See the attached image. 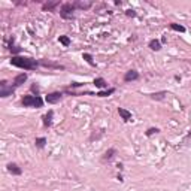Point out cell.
<instances>
[{"label":"cell","instance_id":"1","mask_svg":"<svg viewBox=\"0 0 191 191\" xmlns=\"http://www.w3.org/2000/svg\"><path fill=\"white\" fill-rule=\"evenodd\" d=\"M11 64L20 69H24V70H34L36 67L39 66V63L33 60V58L28 57H18V55H12L11 58Z\"/></svg>","mask_w":191,"mask_h":191},{"label":"cell","instance_id":"2","mask_svg":"<svg viewBox=\"0 0 191 191\" xmlns=\"http://www.w3.org/2000/svg\"><path fill=\"white\" fill-rule=\"evenodd\" d=\"M21 103L25 108H42L43 106V100L41 96H24Z\"/></svg>","mask_w":191,"mask_h":191},{"label":"cell","instance_id":"3","mask_svg":"<svg viewBox=\"0 0 191 191\" xmlns=\"http://www.w3.org/2000/svg\"><path fill=\"white\" fill-rule=\"evenodd\" d=\"M75 3H64L61 5V9H60V15L66 20H72L73 18V11H75Z\"/></svg>","mask_w":191,"mask_h":191},{"label":"cell","instance_id":"4","mask_svg":"<svg viewBox=\"0 0 191 191\" xmlns=\"http://www.w3.org/2000/svg\"><path fill=\"white\" fill-rule=\"evenodd\" d=\"M0 87H2V90H0V97H8V96H11L12 93L15 91V87H14V85H12V87H8L6 81H2V82H0Z\"/></svg>","mask_w":191,"mask_h":191},{"label":"cell","instance_id":"5","mask_svg":"<svg viewBox=\"0 0 191 191\" xmlns=\"http://www.w3.org/2000/svg\"><path fill=\"white\" fill-rule=\"evenodd\" d=\"M61 96H63V94H61L60 91H55V93H51V94H48V96L45 97V100H46V103H51V105H54V103L60 102Z\"/></svg>","mask_w":191,"mask_h":191},{"label":"cell","instance_id":"6","mask_svg":"<svg viewBox=\"0 0 191 191\" xmlns=\"http://www.w3.org/2000/svg\"><path fill=\"white\" fill-rule=\"evenodd\" d=\"M25 81H27V73H20V75H17L15 79H14V87H15V88H17V87H21Z\"/></svg>","mask_w":191,"mask_h":191},{"label":"cell","instance_id":"7","mask_svg":"<svg viewBox=\"0 0 191 191\" xmlns=\"http://www.w3.org/2000/svg\"><path fill=\"white\" fill-rule=\"evenodd\" d=\"M136 79H139V73H137L136 70H128V72L124 75V81H125V82L136 81Z\"/></svg>","mask_w":191,"mask_h":191},{"label":"cell","instance_id":"8","mask_svg":"<svg viewBox=\"0 0 191 191\" xmlns=\"http://www.w3.org/2000/svg\"><path fill=\"white\" fill-rule=\"evenodd\" d=\"M118 114H119V116H121L124 121H132V112H128L127 109L118 108Z\"/></svg>","mask_w":191,"mask_h":191},{"label":"cell","instance_id":"9","mask_svg":"<svg viewBox=\"0 0 191 191\" xmlns=\"http://www.w3.org/2000/svg\"><path fill=\"white\" fill-rule=\"evenodd\" d=\"M116 154V150L115 148H111V150H108L105 154H103V157H102V160L103 161H111L112 158H114V155Z\"/></svg>","mask_w":191,"mask_h":191},{"label":"cell","instance_id":"10","mask_svg":"<svg viewBox=\"0 0 191 191\" xmlns=\"http://www.w3.org/2000/svg\"><path fill=\"white\" fill-rule=\"evenodd\" d=\"M8 170H9V173H12V175H21V169L15 164V163H9L8 164Z\"/></svg>","mask_w":191,"mask_h":191},{"label":"cell","instance_id":"11","mask_svg":"<svg viewBox=\"0 0 191 191\" xmlns=\"http://www.w3.org/2000/svg\"><path fill=\"white\" fill-rule=\"evenodd\" d=\"M52 115H54V112L52 111H48V114L43 116V125L45 127H50L52 124Z\"/></svg>","mask_w":191,"mask_h":191},{"label":"cell","instance_id":"12","mask_svg":"<svg viewBox=\"0 0 191 191\" xmlns=\"http://www.w3.org/2000/svg\"><path fill=\"white\" fill-rule=\"evenodd\" d=\"M150 48L152 51H160L161 50V43H160V41H157V39H152V41H150Z\"/></svg>","mask_w":191,"mask_h":191},{"label":"cell","instance_id":"13","mask_svg":"<svg viewBox=\"0 0 191 191\" xmlns=\"http://www.w3.org/2000/svg\"><path fill=\"white\" fill-rule=\"evenodd\" d=\"M93 84H94L97 88H105V87H108V84H106V81H105L103 78H96Z\"/></svg>","mask_w":191,"mask_h":191},{"label":"cell","instance_id":"14","mask_svg":"<svg viewBox=\"0 0 191 191\" xmlns=\"http://www.w3.org/2000/svg\"><path fill=\"white\" fill-rule=\"evenodd\" d=\"M91 2H76L75 3V8H79V9H88L91 8Z\"/></svg>","mask_w":191,"mask_h":191},{"label":"cell","instance_id":"15","mask_svg":"<svg viewBox=\"0 0 191 191\" xmlns=\"http://www.w3.org/2000/svg\"><path fill=\"white\" fill-rule=\"evenodd\" d=\"M164 96H166V91L152 93V94H150V97H151V99H154V100H163V99H164Z\"/></svg>","mask_w":191,"mask_h":191},{"label":"cell","instance_id":"16","mask_svg":"<svg viewBox=\"0 0 191 191\" xmlns=\"http://www.w3.org/2000/svg\"><path fill=\"white\" fill-rule=\"evenodd\" d=\"M42 66L45 67H54V69H64V67L61 66V64H54V63H50V61H45V60H42L41 61Z\"/></svg>","mask_w":191,"mask_h":191},{"label":"cell","instance_id":"17","mask_svg":"<svg viewBox=\"0 0 191 191\" xmlns=\"http://www.w3.org/2000/svg\"><path fill=\"white\" fill-rule=\"evenodd\" d=\"M114 91H115V88H109V90H106V91H99L96 96H97V97H108V96H111V94H114Z\"/></svg>","mask_w":191,"mask_h":191},{"label":"cell","instance_id":"18","mask_svg":"<svg viewBox=\"0 0 191 191\" xmlns=\"http://www.w3.org/2000/svg\"><path fill=\"white\" fill-rule=\"evenodd\" d=\"M60 3L58 2H52V3H45L42 8H43V11H52V9L55 8V6H58Z\"/></svg>","mask_w":191,"mask_h":191},{"label":"cell","instance_id":"19","mask_svg":"<svg viewBox=\"0 0 191 191\" xmlns=\"http://www.w3.org/2000/svg\"><path fill=\"white\" fill-rule=\"evenodd\" d=\"M34 143H36V146H37V148H43V146H45V143H46V137H36Z\"/></svg>","mask_w":191,"mask_h":191},{"label":"cell","instance_id":"20","mask_svg":"<svg viewBox=\"0 0 191 191\" xmlns=\"http://www.w3.org/2000/svg\"><path fill=\"white\" fill-rule=\"evenodd\" d=\"M170 28H172V30H175V32H181V33H184V32H185V27H184V25L175 24V23H172V24H170Z\"/></svg>","mask_w":191,"mask_h":191},{"label":"cell","instance_id":"21","mask_svg":"<svg viewBox=\"0 0 191 191\" xmlns=\"http://www.w3.org/2000/svg\"><path fill=\"white\" fill-rule=\"evenodd\" d=\"M58 41H60V43H61V45H64V46H69V45H70V39H69L67 36H60V37H58Z\"/></svg>","mask_w":191,"mask_h":191},{"label":"cell","instance_id":"22","mask_svg":"<svg viewBox=\"0 0 191 191\" xmlns=\"http://www.w3.org/2000/svg\"><path fill=\"white\" fill-rule=\"evenodd\" d=\"M82 57H84V60H85V61H87V63L90 64V66H94V61H93L91 54H87V52H85V54H84Z\"/></svg>","mask_w":191,"mask_h":191},{"label":"cell","instance_id":"23","mask_svg":"<svg viewBox=\"0 0 191 191\" xmlns=\"http://www.w3.org/2000/svg\"><path fill=\"white\" fill-rule=\"evenodd\" d=\"M9 50L12 51V54H18V52L21 51V48H20V46H15V45H14V41H12V42H11V46H9Z\"/></svg>","mask_w":191,"mask_h":191},{"label":"cell","instance_id":"24","mask_svg":"<svg viewBox=\"0 0 191 191\" xmlns=\"http://www.w3.org/2000/svg\"><path fill=\"white\" fill-rule=\"evenodd\" d=\"M160 130L158 128H154V127H151V128H148V132H146V136H152L154 133H158Z\"/></svg>","mask_w":191,"mask_h":191},{"label":"cell","instance_id":"25","mask_svg":"<svg viewBox=\"0 0 191 191\" xmlns=\"http://www.w3.org/2000/svg\"><path fill=\"white\" fill-rule=\"evenodd\" d=\"M125 15L127 17H136V12L132 11V9H128V11H125Z\"/></svg>","mask_w":191,"mask_h":191}]
</instances>
